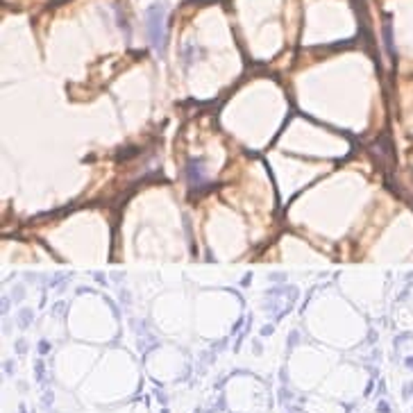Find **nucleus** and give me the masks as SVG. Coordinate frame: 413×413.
I'll list each match as a JSON object with an SVG mask.
<instances>
[{"label": "nucleus", "instance_id": "f03ea898", "mask_svg": "<svg viewBox=\"0 0 413 413\" xmlns=\"http://www.w3.org/2000/svg\"><path fill=\"white\" fill-rule=\"evenodd\" d=\"M189 180H191V184H196V186H200L202 182H205V168H202L198 161L189 163Z\"/></svg>", "mask_w": 413, "mask_h": 413}, {"label": "nucleus", "instance_id": "f257e3e1", "mask_svg": "<svg viewBox=\"0 0 413 413\" xmlns=\"http://www.w3.org/2000/svg\"><path fill=\"white\" fill-rule=\"evenodd\" d=\"M145 28H148V39H150L154 50H163V41H166V7L161 3L152 5L148 10L145 17Z\"/></svg>", "mask_w": 413, "mask_h": 413}]
</instances>
